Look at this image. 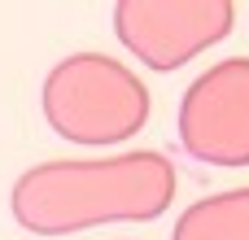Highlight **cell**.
Segmentation results:
<instances>
[{
    "label": "cell",
    "instance_id": "obj_3",
    "mask_svg": "<svg viewBox=\"0 0 249 240\" xmlns=\"http://www.w3.org/2000/svg\"><path fill=\"white\" fill-rule=\"evenodd\" d=\"M236 22L232 0H118L114 31L131 57L171 74L197 52L214 48Z\"/></svg>",
    "mask_w": 249,
    "mask_h": 240
},
{
    "label": "cell",
    "instance_id": "obj_4",
    "mask_svg": "<svg viewBox=\"0 0 249 240\" xmlns=\"http://www.w3.org/2000/svg\"><path fill=\"white\" fill-rule=\"evenodd\" d=\"M179 144L206 166H249V57H223L188 83Z\"/></svg>",
    "mask_w": 249,
    "mask_h": 240
},
{
    "label": "cell",
    "instance_id": "obj_1",
    "mask_svg": "<svg viewBox=\"0 0 249 240\" xmlns=\"http://www.w3.org/2000/svg\"><path fill=\"white\" fill-rule=\"evenodd\" d=\"M175 201V166L158 149L118 157H48L18 175L9 214L35 236H70L101 223H153Z\"/></svg>",
    "mask_w": 249,
    "mask_h": 240
},
{
    "label": "cell",
    "instance_id": "obj_2",
    "mask_svg": "<svg viewBox=\"0 0 249 240\" xmlns=\"http://www.w3.org/2000/svg\"><path fill=\"white\" fill-rule=\"evenodd\" d=\"M44 122L70 144H118L149 122V87L109 52L61 57L39 92Z\"/></svg>",
    "mask_w": 249,
    "mask_h": 240
},
{
    "label": "cell",
    "instance_id": "obj_5",
    "mask_svg": "<svg viewBox=\"0 0 249 240\" xmlns=\"http://www.w3.org/2000/svg\"><path fill=\"white\" fill-rule=\"evenodd\" d=\"M171 240H249V188H223L193 201L175 219Z\"/></svg>",
    "mask_w": 249,
    "mask_h": 240
}]
</instances>
